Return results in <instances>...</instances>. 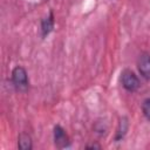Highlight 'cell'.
Returning a JSON list of instances; mask_svg holds the SVG:
<instances>
[{"label": "cell", "instance_id": "obj_1", "mask_svg": "<svg viewBox=\"0 0 150 150\" xmlns=\"http://www.w3.org/2000/svg\"><path fill=\"white\" fill-rule=\"evenodd\" d=\"M12 82L18 91H26L29 88V80L23 67L16 66L12 70Z\"/></svg>", "mask_w": 150, "mask_h": 150}, {"label": "cell", "instance_id": "obj_2", "mask_svg": "<svg viewBox=\"0 0 150 150\" xmlns=\"http://www.w3.org/2000/svg\"><path fill=\"white\" fill-rule=\"evenodd\" d=\"M121 83L123 88L129 93H135L141 87V81L138 76L130 69H124L121 73Z\"/></svg>", "mask_w": 150, "mask_h": 150}, {"label": "cell", "instance_id": "obj_3", "mask_svg": "<svg viewBox=\"0 0 150 150\" xmlns=\"http://www.w3.org/2000/svg\"><path fill=\"white\" fill-rule=\"evenodd\" d=\"M53 136H54V144H55L56 148L63 149V148H68L70 145L69 136L61 125H55L54 127Z\"/></svg>", "mask_w": 150, "mask_h": 150}, {"label": "cell", "instance_id": "obj_4", "mask_svg": "<svg viewBox=\"0 0 150 150\" xmlns=\"http://www.w3.org/2000/svg\"><path fill=\"white\" fill-rule=\"evenodd\" d=\"M137 69L142 77L145 80H150V54L142 53L137 60Z\"/></svg>", "mask_w": 150, "mask_h": 150}, {"label": "cell", "instance_id": "obj_5", "mask_svg": "<svg viewBox=\"0 0 150 150\" xmlns=\"http://www.w3.org/2000/svg\"><path fill=\"white\" fill-rule=\"evenodd\" d=\"M54 22L55 21H54V14H53V12H49V14L41 20L40 29H41V36L42 38H46V36H48L50 34V32L54 28Z\"/></svg>", "mask_w": 150, "mask_h": 150}, {"label": "cell", "instance_id": "obj_6", "mask_svg": "<svg viewBox=\"0 0 150 150\" xmlns=\"http://www.w3.org/2000/svg\"><path fill=\"white\" fill-rule=\"evenodd\" d=\"M128 129H129V120H128V117L123 116L120 118V122H118V125H117V129L115 132V141L116 142L122 141L123 137L125 136Z\"/></svg>", "mask_w": 150, "mask_h": 150}, {"label": "cell", "instance_id": "obj_7", "mask_svg": "<svg viewBox=\"0 0 150 150\" xmlns=\"http://www.w3.org/2000/svg\"><path fill=\"white\" fill-rule=\"evenodd\" d=\"M18 146L21 150H30L33 148L32 137L26 132H21L18 137Z\"/></svg>", "mask_w": 150, "mask_h": 150}, {"label": "cell", "instance_id": "obj_8", "mask_svg": "<svg viewBox=\"0 0 150 150\" xmlns=\"http://www.w3.org/2000/svg\"><path fill=\"white\" fill-rule=\"evenodd\" d=\"M142 112L144 115V117L150 121V97L149 98H145L142 103Z\"/></svg>", "mask_w": 150, "mask_h": 150}, {"label": "cell", "instance_id": "obj_9", "mask_svg": "<svg viewBox=\"0 0 150 150\" xmlns=\"http://www.w3.org/2000/svg\"><path fill=\"white\" fill-rule=\"evenodd\" d=\"M88 149H101V145L100 144H89L87 145Z\"/></svg>", "mask_w": 150, "mask_h": 150}]
</instances>
